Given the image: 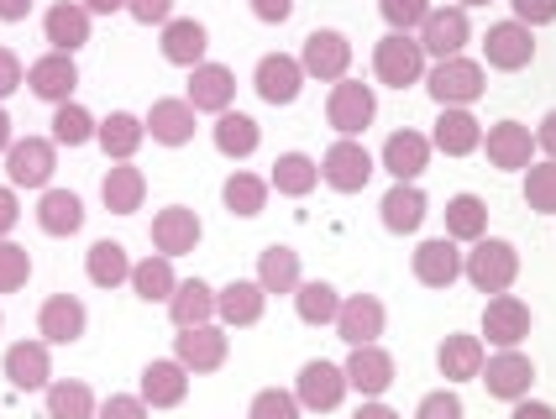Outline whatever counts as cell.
Wrapping results in <instances>:
<instances>
[{
    "label": "cell",
    "instance_id": "6da1fadb",
    "mask_svg": "<svg viewBox=\"0 0 556 419\" xmlns=\"http://www.w3.org/2000/svg\"><path fill=\"white\" fill-rule=\"evenodd\" d=\"M463 278L478 294H509L520 278V252L498 237L472 241V252H463Z\"/></svg>",
    "mask_w": 556,
    "mask_h": 419
},
{
    "label": "cell",
    "instance_id": "7a4b0ae2",
    "mask_svg": "<svg viewBox=\"0 0 556 419\" xmlns=\"http://www.w3.org/2000/svg\"><path fill=\"white\" fill-rule=\"evenodd\" d=\"M372 74H378V85H389V90L426 85V48L415 42V31H389V37L372 48Z\"/></svg>",
    "mask_w": 556,
    "mask_h": 419
},
{
    "label": "cell",
    "instance_id": "3957f363",
    "mask_svg": "<svg viewBox=\"0 0 556 419\" xmlns=\"http://www.w3.org/2000/svg\"><path fill=\"white\" fill-rule=\"evenodd\" d=\"M426 90H431L441 111H452V105H472L478 94L489 90V79H483V63L457 53V59H441L426 68Z\"/></svg>",
    "mask_w": 556,
    "mask_h": 419
},
{
    "label": "cell",
    "instance_id": "277c9868",
    "mask_svg": "<svg viewBox=\"0 0 556 419\" xmlns=\"http://www.w3.org/2000/svg\"><path fill=\"white\" fill-rule=\"evenodd\" d=\"M378 116V94L363 79H337L331 85V100H326V120L337 137H363Z\"/></svg>",
    "mask_w": 556,
    "mask_h": 419
},
{
    "label": "cell",
    "instance_id": "5b68a950",
    "mask_svg": "<svg viewBox=\"0 0 556 419\" xmlns=\"http://www.w3.org/2000/svg\"><path fill=\"white\" fill-rule=\"evenodd\" d=\"M53 168H59V142L53 137H27V142H11V152H5L11 189H48Z\"/></svg>",
    "mask_w": 556,
    "mask_h": 419
},
{
    "label": "cell",
    "instance_id": "8992f818",
    "mask_svg": "<svg viewBox=\"0 0 556 419\" xmlns=\"http://www.w3.org/2000/svg\"><path fill=\"white\" fill-rule=\"evenodd\" d=\"M378 174V163H372V152L357 142V137H341L337 148L320 157V183H331L337 194H357V189H368V179Z\"/></svg>",
    "mask_w": 556,
    "mask_h": 419
},
{
    "label": "cell",
    "instance_id": "52a82bcc",
    "mask_svg": "<svg viewBox=\"0 0 556 419\" xmlns=\"http://www.w3.org/2000/svg\"><path fill=\"white\" fill-rule=\"evenodd\" d=\"M478 383L489 389V398L520 404V398H530V383H535V361H530L520 346H509V352H494V357L483 361Z\"/></svg>",
    "mask_w": 556,
    "mask_h": 419
},
{
    "label": "cell",
    "instance_id": "ba28073f",
    "mask_svg": "<svg viewBox=\"0 0 556 419\" xmlns=\"http://www.w3.org/2000/svg\"><path fill=\"white\" fill-rule=\"evenodd\" d=\"M415 42L426 48V59H457L467 42H472V27H467V11L463 5H431V16L420 22Z\"/></svg>",
    "mask_w": 556,
    "mask_h": 419
},
{
    "label": "cell",
    "instance_id": "9c48e42d",
    "mask_svg": "<svg viewBox=\"0 0 556 419\" xmlns=\"http://www.w3.org/2000/svg\"><path fill=\"white\" fill-rule=\"evenodd\" d=\"M346 367H337V361H305L300 367V378H294V398H300V409H315V415H331L341 398H346Z\"/></svg>",
    "mask_w": 556,
    "mask_h": 419
},
{
    "label": "cell",
    "instance_id": "30bf717a",
    "mask_svg": "<svg viewBox=\"0 0 556 419\" xmlns=\"http://www.w3.org/2000/svg\"><path fill=\"white\" fill-rule=\"evenodd\" d=\"M174 357L185 361L189 372H216V367H226V357H231V335H226V326H189L174 335Z\"/></svg>",
    "mask_w": 556,
    "mask_h": 419
},
{
    "label": "cell",
    "instance_id": "8fae6325",
    "mask_svg": "<svg viewBox=\"0 0 556 419\" xmlns=\"http://www.w3.org/2000/svg\"><path fill=\"white\" fill-rule=\"evenodd\" d=\"M300 68H305V79H326V85H337L346 79V68H352V42L341 37V31L320 27L305 37V53H300Z\"/></svg>",
    "mask_w": 556,
    "mask_h": 419
},
{
    "label": "cell",
    "instance_id": "7c38bea8",
    "mask_svg": "<svg viewBox=\"0 0 556 419\" xmlns=\"http://www.w3.org/2000/svg\"><path fill=\"white\" fill-rule=\"evenodd\" d=\"M189 393V367L179 357H157L142 367V383H137V398L148 409H179Z\"/></svg>",
    "mask_w": 556,
    "mask_h": 419
},
{
    "label": "cell",
    "instance_id": "4fadbf2b",
    "mask_svg": "<svg viewBox=\"0 0 556 419\" xmlns=\"http://www.w3.org/2000/svg\"><path fill=\"white\" fill-rule=\"evenodd\" d=\"M431 137L426 131H394L389 142H383V152H378V168L389 174L394 183H415L420 174H426V163H431Z\"/></svg>",
    "mask_w": 556,
    "mask_h": 419
},
{
    "label": "cell",
    "instance_id": "5bb4252c",
    "mask_svg": "<svg viewBox=\"0 0 556 419\" xmlns=\"http://www.w3.org/2000/svg\"><path fill=\"white\" fill-rule=\"evenodd\" d=\"M252 90L263 94L268 105H294L300 90H305V68H300V59H289V53H268V59H257V68H252Z\"/></svg>",
    "mask_w": 556,
    "mask_h": 419
},
{
    "label": "cell",
    "instance_id": "9a60e30c",
    "mask_svg": "<svg viewBox=\"0 0 556 419\" xmlns=\"http://www.w3.org/2000/svg\"><path fill=\"white\" fill-rule=\"evenodd\" d=\"M27 90L48 105H63L79 90V68H74V53H42V59L27 63Z\"/></svg>",
    "mask_w": 556,
    "mask_h": 419
},
{
    "label": "cell",
    "instance_id": "2e32d148",
    "mask_svg": "<svg viewBox=\"0 0 556 419\" xmlns=\"http://www.w3.org/2000/svg\"><path fill=\"white\" fill-rule=\"evenodd\" d=\"M409 268H415V283H426V289H452L463 278V246L452 237L420 241L415 257H409Z\"/></svg>",
    "mask_w": 556,
    "mask_h": 419
},
{
    "label": "cell",
    "instance_id": "e0dca14e",
    "mask_svg": "<svg viewBox=\"0 0 556 419\" xmlns=\"http://www.w3.org/2000/svg\"><path fill=\"white\" fill-rule=\"evenodd\" d=\"M383 320H389V309L378 294H346L337 309V335L346 346H372L383 335Z\"/></svg>",
    "mask_w": 556,
    "mask_h": 419
},
{
    "label": "cell",
    "instance_id": "ac0fdd59",
    "mask_svg": "<svg viewBox=\"0 0 556 419\" xmlns=\"http://www.w3.org/2000/svg\"><path fill=\"white\" fill-rule=\"evenodd\" d=\"M483 59L489 68H504V74H520L530 59H535V31L526 22H498L483 37Z\"/></svg>",
    "mask_w": 556,
    "mask_h": 419
},
{
    "label": "cell",
    "instance_id": "d6986e66",
    "mask_svg": "<svg viewBox=\"0 0 556 419\" xmlns=\"http://www.w3.org/2000/svg\"><path fill=\"white\" fill-rule=\"evenodd\" d=\"M85 326H90V309L74 300V294H53V300H42V309H37V335L48 346H74L85 335Z\"/></svg>",
    "mask_w": 556,
    "mask_h": 419
},
{
    "label": "cell",
    "instance_id": "ffe728a7",
    "mask_svg": "<svg viewBox=\"0 0 556 419\" xmlns=\"http://www.w3.org/2000/svg\"><path fill=\"white\" fill-rule=\"evenodd\" d=\"M194 111H205V116H220V111H231V100H237V74L226 68V63H200V68H189V94H185Z\"/></svg>",
    "mask_w": 556,
    "mask_h": 419
},
{
    "label": "cell",
    "instance_id": "44dd1931",
    "mask_svg": "<svg viewBox=\"0 0 556 419\" xmlns=\"http://www.w3.org/2000/svg\"><path fill=\"white\" fill-rule=\"evenodd\" d=\"M483 152H489L494 168L520 174V168L535 163V137H530V126H520V120H498V126H489V137H483Z\"/></svg>",
    "mask_w": 556,
    "mask_h": 419
},
{
    "label": "cell",
    "instance_id": "7402d4cb",
    "mask_svg": "<svg viewBox=\"0 0 556 419\" xmlns=\"http://www.w3.org/2000/svg\"><path fill=\"white\" fill-rule=\"evenodd\" d=\"M483 335H489V346H498V352L520 346L530 335V304L515 300V294H494L489 309H483Z\"/></svg>",
    "mask_w": 556,
    "mask_h": 419
},
{
    "label": "cell",
    "instance_id": "603a6c76",
    "mask_svg": "<svg viewBox=\"0 0 556 419\" xmlns=\"http://www.w3.org/2000/svg\"><path fill=\"white\" fill-rule=\"evenodd\" d=\"M346 383L363 393V398H383V393L394 389V357L372 341V346H352V357H346Z\"/></svg>",
    "mask_w": 556,
    "mask_h": 419
},
{
    "label": "cell",
    "instance_id": "cb8c5ba5",
    "mask_svg": "<svg viewBox=\"0 0 556 419\" xmlns=\"http://www.w3.org/2000/svg\"><path fill=\"white\" fill-rule=\"evenodd\" d=\"M5 378H11V389H22V393L48 389L53 383L48 341H16V346H5Z\"/></svg>",
    "mask_w": 556,
    "mask_h": 419
},
{
    "label": "cell",
    "instance_id": "d4e9b609",
    "mask_svg": "<svg viewBox=\"0 0 556 419\" xmlns=\"http://www.w3.org/2000/svg\"><path fill=\"white\" fill-rule=\"evenodd\" d=\"M431 148L446 152V157H467V152L483 148V120L472 116L467 105H452L435 116V131H431Z\"/></svg>",
    "mask_w": 556,
    "mask_h": 419
},
{
    "label": "cell",
    "instance_id": "484cf974",
    "mask_svg": "<svg viewBox=\"0 0 556 419\" xmlns=\"http://www.w3.org/2000/svg\"><path fill=\"white\" fill-rule=\"evenodd\" d=\"M268 309V294L257 278H231L226 289H216V320L220 326H257Z\"/></svg>",
    "mask_w": 556,
    "mask_h": 419
},
{
    "label": "cell",
    "instance_id": "4316f807",
    "mask_svg": "<svg viewBox=\"0 0 556 419\" xmlns=\"http://www.w3.org/2000/svg\"><path fill=\"white\" fill-rule=\"evenodd\" d=\"M200 215L185 205H168L153 215V246L163 252V257H185V252H194L200 246Z\"/></svg>",
    "mask_w": 556,
    "mask_h": 419
},
{
    "label": "cell",
    "instance_id": "83f0119b",
    "mask_svg": "<svg viewBox=\"0 0 556 419\" xmlns=\"http://www.w3.org/2000/svg\"><path fill=\"white\" fill-rule=\"evenodd\" d=\"M194 105L189 100H153V111L142 116V126H148V137L153 142H163V148H185V142H194Z\"/></svg>",
    "mask_w": 556,
    "mask_h": 419
},
{
    "label": "cell",
    "instance_id": "f1b7e54d",
    "mask_svg": "<svg viewBox=\"0 0 556 419\" xmlns=\"http://www.w3.org/2000/svg\"><path fill=\"white\" fill-rule=\"evenodd\" d=\"M163 59L179 63V68H200L205 63V48H211V31L200 27L194 16H174V22H163Z\"/></svg>",
    "mask_w": 556,
    "mask_h": 419
},
{
    "label": "cell",
    "instance_id": "f546056e",
    "mask_svg": "<svg viewBox=\"0 0 556 419\" xmlns=\"http://www.w3.org/2000/svg\"><path fill=\"white\" fill-rule=\"evenodd\" d=\"M90 11L79 5V0H59L48 16H42V31H48V42H53V53H79L85 42H90Z\"/></svg>",
    "mask_w": 556,
    "mask_h": 419
},
{
    "label": "cell",
    "instance_id": "4dcf8cb0",
    "mask_svg": "<svg viewBox=\"0 0 556 419\" xmlns=\"http://www.w3.org/2000/svg\"><path fill=\"white\" fill-rule=\"evenodd\" d=\"M378 215H383V226H389L394 237H415V231L426 226V215H431V205H426L420 183H394V189L383 194V205H378Z\"/></svg>",
    "mask_w": 556,
    "mask_h": 419
},
{
    "label": "cell",
    "instance_id": "1f68e13d",
    "mask_svg": "<svg viewBox=\"0 0 556 419\" xmlns=\"http://www.w3.org/2000/svg\"><path fill=\"white\" fill-rule=\"evenodd\" d=\"M483 341L478 335H446L441 346H435V367H441V378L446 383H472L478 372H483Z\"/></svg>",
    "mask_w": 556,
    "mask_h": 419
},
{
    "label": "cell",
    "instance_id": "d6a6232c",
    "mask_svg": "<svg viewBox=\"0 0 556 419\" xmlns=\"http://www.w3.org/2000/svg\"><path fill=\"white\" fill-rule=\"evenodd\" d=\"M257 283H263V294H294L300 283H305V272H300V252L294 246H263L257 252Z\"/></svg>",
    "mask_w": 556,
    "mask_h": 419
},
{
    "label": "cell",
    "instance_id": "836d02e7",
    "mask_svg": "<svg viewBox=\"0 0 556 419\" xmlns=\"http://www.w3.org/2000/svg\"><path fill=\"white\" fill-rule=\"evenodd\" d=\"M168 320H174L179 330L211 326V320H216V289H211V283H200V278L179 283V289L168 294Z\"/></svg>",
    "mask_w": 556,
    "mask_h": 419
},
{
    "label": "cell",
    "instance_id": "e575fe53",
    "mask_svg": "<svg viewBox=\"0 0 556 419\" xmlns=\"http://www.w3.org/2000/svg\"><path fill=\"white\" fill-rule=\"evenodd\" d=\"M100 200H105L111 215H131V210H142V200H148V179H142V168H131V163L105 168V179H100Z\"/></svg>",
    "mask_w": 556,
    "mask_h": 419
},
{
    "label": "cell",
    "instance_id": "d590c367",
    "mask_svg": "<svg viewBox=\"0 0 556 419\" xmlns=\"http://www.w3.org/2000/svg\"><path fill=\"white\" fill-rule=\"evenodd\" d=\"M94 142L105 148V157H116V163H131V152L148 142V126H142V116H131V111H111V116L100 120Z\"/></svg>",
    "mask_w": 556,
    "mask_h": 419
},
{
    "label": "cell",
    "instance_id": "8d00e7d4",
    "mask_svg": "<svg viewBox=\"0 0 556 419\" xmlns=\"http://www.w3.org/2000/svg\"><path fill=\"white\" fill-rule=\"evenodd\" d=\"M37 226H42L48 237H74V231L85 226L79 194H74V189H42V200H37Z\"/></svg>",
    "mask_w": 556,
    "mask_h": 419
},
{
    "label": "cell",
    "instance_id": "74e56055",
    "mask_svg": "<svg viewBox=\"0 0 556 419\" xmlns=\"http://www.w3.org/2000/svg\"><path fill=\"white\" fill-rule=\"evenodd\" d=\"M315 183H320V163H315L309 152H278L274 174H268V189L289 194V200H305Z\"/></svg>",
    "mask_w": 556,
    "mask_h": 419
},
{
    "label": "cell",
    "instance_id": "f35d334b",
    "mask_svg": "<svg viewBox=\"0 0 556 419\" xmlns=\"http://www.w3.org/2000/svg\"><path fill=\"white\" fill-rule=\"evenodd\" d=\"M179 289V278H174V257H163V252H153V257H142V263H131V294L148 304H168V294Z\"/></svg>",
    "mask_w": 556,
    "mask_h": 419
},
{
    "label": "cell",
    "instance_id": "ab89813d",
    "mask_svg": "<svg viewBox=\"0 0 556 419\" xmlns=\"http://www.w3.org/2000/svg\"><path fill=\"white\" fill-rule=\"evenodd\" d=\"M85 272H90L94 289H122V283H131V257H126L122 241H94L85 252Z\"/></svg>",
    "mask_w": 556,
    "mask_h": 419
},
{
    "label": "cell",
    "instance_id": "60d3db41",
    "mask_svg": "<svg viewBox=\"0 0 556 419\" xmlns=\"http://www.w3.org/2000/svg\"><path fill=\"white\" fill-rule=\"evenodd\" d=\"M211 137H216V148L226 157H252L257 142H263V131H257V120L242 116V111H220L216 126H211Z\"/></svg>",
    "mask_w": 556,
    "mask_h": 419
},
{
    "label": "cell",
    "instance_id": "b9f144b4",
    "mask_svg": "<svg viewBox=\"0 0 556 419\" xmlns=\"http://www.w3.org/2000/svg\"><path fill=\"white\" fill-rule=\"evenodd\" d=\"M446 237L483 241L489 237V205H483L478 194H452V200H446Z\"/></svg>",
    "mask_w": 556,
    "mask_h": 419
},
{
    "label": "cell",
    "instance_id": "7bdbcfd3",
    "mask_svg": "<svg viewBox=\"0 0 556 419\" xmlns=\"http://www.w3.org/2000/svg\"><path fill=\"white\" fill-rule=\"evenodd\" d=\"M294 309L305 326H337V309H341V294L326 283V278H305L294 289Z\"/></svg>",
    "mask_w": 556,
    "mask_h": 419
},
{
    "label": "cell",
    "instance_id": "ee69618b",
    "mask_svg": "<svg viewBox=\"0 0 556 419\" xmlns=\"http://www.w3.org/2000/svg\"><path fill=\"white\" fill-rule=\"evenodd\" d=\"M94 131H100V120H94L79 100L53 105V142H59V148H85V142H94Z\"/></svg>",
    "mask_w": 556,
    "mask_h": 419
},
{
    "label": "cell",
    "instance_id": "f6af8a7d",
    "mask_svg": "<svg viewBox=\"0 0 556 419\" xmlns=\"http://www.w3.org/2000/svg\"><path fill=\"white\" fill-rule=\"evenodd\" d=\"M268 194H274V189H268V179H257V174H231V179H226V189H220L226 210H231V215H242V220L263 215Z\"/></svg>",
    "mask_w": 556,
    "mask_h": 419
},
{
    "label": "cell",
    "instance_id": "bcb514c9",
    "mask_svg": "<svg viewBox=\"0 0 556 419\" xmlns=\"http://www.w3.org/2000/svg\"><path fill=\"white\" fill-rule=\"evenodd\" d=\"M48 419H94V393H90V383H48Z\"/></svg>",
    "mask_w": 556,
    "mask_h": 419
},
{
    "label": "cell",
    "instance_id": "7dc6e473",
    "mask_svg": "<svg viewBox=\"0 0 556 419\" xmlns=\"http://www.w3.org/2000/svg\"><path fill=\"white\" fill-rule=\"evenodd\" d=\"M526 205L535 215H556V163H530L526 168Z\"/></svg>",
    "mask_w": 556,
    "mask_h": 419
},
{
    "label": "cell",
    "instance_id": "c3c4849f",
    "mask_svg": "<svg viewBox=\"0 0 556 419\" xmlns=\"http://www.w3.org/2000/svg\"><path fill=\"white\" fill-rule=\"evenodd\" d=\"M27 278H31V252L16 246V241H0V294L27 289Z\"/></svg>",
    "mask_w": 556,
    "mask_h": 419
},
{
    "label": "cell",
    "instance_id": "681fc988",
    "mask_svg": "<svg viewBox=\"0 0 556 419\" xmlns=\"http://www.w3.org/2000/svg\"><path fill=\"white\" fill-rule=\"evenodd\" d=\"M389 31H420V22L431 16V0H378Z\"/></svg>",
    "mask_w": 556,
    "mask_h": 419
},
{
    "label": "cell",
    "instance_id": "f907efd6",
    "mask_svg": "<svg viewBox=\"0 0 556 419\" xmlns=\"http://www.w3.org/2000/svg\"><path fill=\"white\" fill-rule=\"evenodd\" d=\"M248 419H300V398L283 389H263L257 398H252Z\"/></svg>",
    "mask_w": 556,
    "mask_h": 419
},
{
    "label": "cell",
    "instance_id": "816d5d0a",
    "mask_svg": "<svg viewBox=\"0 0 556 419\" xmlns=\"http://www.w3.org/2000/svg\"><path fill=\"white\" fill-rule=\"evenodd\" d=\"M467 409H463V398L452 389H435V393H426L420 398V409H415V419H463Z\"/></svg>",
    "mask_w": 556,
    "mask_h": 419
},
{
    "label": "cell",
    "instance_id": "f5cc1de1",
    "mask_svg": "<svg viewBox=\"0 0 556 419\" xmlns=\"http://www.w3.org/2000/svg\"><path fill=\"white\" fill-rule=\"evenodd\" d=\"M148 415H153V409H148L137 393H111V398L94 409V419H148Z\"/></svg>",
    "mask_w": 556,
    "mask_h": 419
},
{
    "label": "cell",
    "instance_id": "db71d44e",
    "mask_svg": "<svg viewBox=\"0 0 556 419\" xmlns=\"http://www.w3.org/2000/svg\"><path fill=\"white\" fill-rule=\"evenodd\" d=\"M126 16H137L142 27H163L174 22V0H126Z\"/></svg>",
    "mask_w": 556,
    "mask_h": 419
},
{
    "label": "cell",
    "instance_id": "11a10c76",
    "mask_svg": "<svg viewBox=\"0 0 556 419\" xmlns=\"http://www.w3.org/2000/svg\"><path fill=\"white\" fill-rule=\"evenodd\" d=\"M509 5H515V22H526L530 31L556 22V0H509Z\"/></svg>",
    "mask_w": 556,
    "mask_h": 419
},
{
    "label": "cell",
    "instance_id": "9f6ffc18",
    "mask_svg": "<svg viewBox=\"0 0 556 419\" xmlns=\"http://www.w3.org/2000/svg\"><path fill=\"white\" fill-rule=\"evenodd\" d=\"M22 85H27V68H22V59H16L11 48H0V100H5V94H16Z\"/></svg>",
    "mask_w": 556,
    "mask_h": 419
},
{
    "label": "cell",
    "instance_id": "6f0895ef",
    "mask_svg": "<svg viewBox=\"0 0 556 419\" xmlns=\"http://www.w3.org/2000/svg\"><path fill=\"white\" fill-rule=\"evenodd\" d=\"M16 220H22V200H16V189H11V183H0V241L16 231Z\"/></svg>",
    "mask_w": 556,
    "mask_h": 419
},
{
    "label": "cell",
    "instance_id": "680465c9",
    "mask_svg": "<svg viewBox=\"0 0 556 419\" xmlns=\"http://www.w3.org/2000/svg\"><path fill=\"white\" fill-rule=\"evenodd\" d=\"M252 16L257 22H268V27H278V22H289L294 16V0H248Z\"/></svg>",
    "mask_w": 556,
    "mask_h": 419
},
{
    "label": "cell",
    "instance_id": "91938a15",
    "mask_svg": "<svg viewBox=\"0 0 556 419\" xmlns=\"http://www.w3.org/2000/svg\"><path fill=\"white\" fill-rule=\"evenodd\" d=\"M509 419H556V409H552V404H541V398H520Z\"/></svg>",
    "mask_w": 556,
    "mask_h": 419
},
{
    "label": "cell",
    "instance_id": "94428289",
    "mask_svg": "<svg viewBox=\"0 0 556 419\" xmlns=\"http://www.w3.org/2000/svg\"><path fill=\"white\" fill-rule=\"evenodd\" d=\"M535 152H546V157L556 163V111L541 120V131H535Z\"/></svg>",
    "mask_w": 556,
    "mask_h": 419
},
{
    "label": "cell",
    "instance_id": "6125c7cd",
    "mask_svg": "<svg viewBox=\"0 0 556 419\" xmlns=\"http://www.w3.org/2000/svg\"><path fill=\"white\" fill-rule=\"evenodd\" d=\"M352 419H404V415H394V409H389L383 398H363V409H357Z\"/></svg>",
    "mask_w": 556,
    "mask_h": 419
},
{
    "label": "cell",
    "instance_id": "be15d7a7",
    "mask_svg": "<svg viewBox=\"0 0 556 419\" xmlns=\"http://www.w3.org/2000/svg\"><path fill=\"white\" fill-rule=\"evenodd\" d=\"M31 0H0V22H27Z\"/></svg>",
    "mask_w": 556,
    "mask_h": 419
},
{
    "label": "cell",
    "instance_id": "e7e4bbea",
    "mask_svg": "<svg viewBox=\"0 0 556 419\" xmlns=\"http://www.w3.org/2000/svg\"><path fill=\"white\" fill-rule=\"evenodd\" d=\"M90 16H116V11H126V0H79Z\"/></svg>",
    "mask_w": 556,
    "mask_h": 419
},
{
    "label": "cell",
    "instance_id": "03108f58",
    "mask_svg": "<svg viewBox=\"0 0 556 419\" xmlns=\"http://www.w3.org/2000/svg\"><path fill=\"white\" fill-rule=\"evenodd\" d=\"M11 142H16V137H11V116H5V105H0V152H11Z\"/></svg>",
    "mask_w": 556,
    "mask_h": 419
},
{
    "label": "cell",
    "instance_id": "003e7915",
    "mask_svg": "<svg viewBox=\"0 0 556 419\" xmlns=\"http://www.w3.org/2000/svg\"><path fill=\"white\" fill-rule=\"evenodd\" d=\"M457 5H463V11H472V5H489V0H457Z\"/></svg>",
    "mask_w": 556,
    "mask_h": 419
}]
</instances>
